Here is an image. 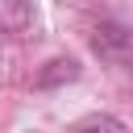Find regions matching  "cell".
Segmentation results:
<instances>
[{
    "label": "cell",
    "mask_w": 133,
    "mask_h": 133,
    "mask_svg": "<svg viewBox=\"0 0 133 133\" xmlns=\"http://www.w3.org/2000/svg\"><path fill=\"white\" fill-rule=\"evenodd\" d=\"M91 50H96L108 66L133 75V29H129V25H112V21L96 25V29H91Z\"/></svg>",
    "instance_id": "cell-1"
},
{
    "label": "cell",
    "mask_w": 133,
    "mask_h": 133,
    "mask_svg": "<svg viewBox=\"0 0 133 133\" xmlns=\"http://www.w3.org/2000/svg\"><path fill=\"white\" fill-rule=\"evenodd\" d=\"M37 33L33 0H0V42H29Z\"/></svg>",
    "instance_id": "cell-2"
},
{
    "label": "cell",
    "mask_w": 133,
    "mask_h": 133,
    "mask_svg": "<svg viewBox=\"0 0 133 133\" xmlns=\"http://www.w3.org/2000/svg\"><path fill=\"white\" fill-rule=\"evenodd\" d=\"M79 79V62L75 58H50L37 75H33V87L50 91V87H62V83H75Z\"/></svg>",
    "instance_id": "cell-3"
},
{
    "label": "cell",
    "mask_w": 133,
    "mask_h": 133,
    "mask_svg": "<svg viewBox=\"0 0 133 133\" xmlns=\"http://www.w3.org/2000/svg\"><path fill=\"white\" fill-rule=\"evenodd\" d=\"M66 133H129L112 112H87V116H79L75 125H66Z\"/></svg>",
    "instance_id": "cell-4"
}]
</instances>
